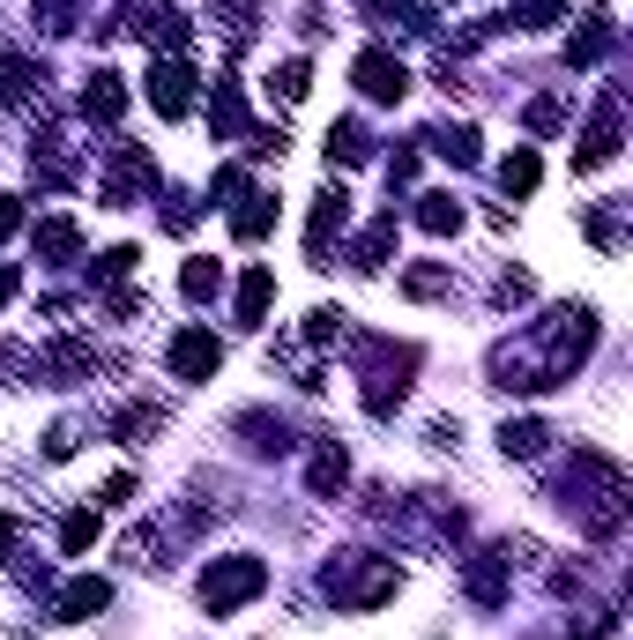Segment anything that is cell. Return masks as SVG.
I'll list each match as a JSON object with an SVG mask.
<instances>
[{"mask_svg":"<svg viewBox=\"0 0 633 640\" xmlns=\"http://www.w3.org/2000/svg\"><path fill=\"white\" fill-rule=\"evenodd\" d=\"M261 581H268V566H261V558H224V566L202 573V603H210V611H231V603L261 596Z\"/></svg>","mask_w":633,"mask_h":640,"instance_id":"obj_1","label":"cell"},{"mask_svg":"<svg viewBox=\"0 0 633 640\" xmlns=\"http://www.w3.org/2000/svg\"><path fill=\"white\" fill-rule=\"evenodd\" d=\"M358 89L380 97V105H395V97L410 89V68H403L395 52H366V60H358Z\"/></svg>","mask_w":633,"mask_h":640,"instance_id":"obj_2","label":"cell"},{"mask_svg":"<svg viewBox=\"0 0 633 640\" xmlns=\"http://www.w3.org/2000/svg\"><path fill=\"white\" fill-rule=\"evenodd\" d=\"M150 105H157L165 120H179V112L194 105V75H187L179 60H157V68H150Z\"/></svg>","mask_w":633,"mask_h":640,"instance_id":"obj_3","label":"cell"},{"mask_svg":"<svg viewBox=\"0 0 633 640\" xmlns=\"http://www.w3.org/2000/svg\"><path fill=\"white\" fill-rule=\"evenodd\" d=\"M171 373H179V381H210V373H216V336L187 328V336L171 342Z\"/></svg>","mask_w":633,"mask_h":640,"instance_id":"obj_4","label":"cell"},{"mask_svg":"<svg viewBox=\"0 0 633 640\" xmlns=\"http://www.w3.org/2000/svg\"><path fill=\"white\" fill-rule=\"evenodd\" d=\"M343 224H350V194L336 186V194H321V209H313V231H306V254H313V261H329V239H336Z\"/></svg>","mask_w":633,"mask_h":640,"instance_id":"obj_5","label":"cell"},{"mask_svg":"<svg viewBox=\"0 0 633 640\" xmlns=\"http://www.w3.org/2000/svg\"><path fill=\"white\" fill-rule=\"evenodd\" d=\"M611 149H619V105H604V112H596V128L582 134V149H574V165H582V171H596V165H604V157H611Z\"/></svg>","mask_w":633,"mask_h":640,"instance_id":"obj_6","label":"cell"},{"mask_svg":"<svg viewBox=\"0 0 633 640\" xmlns=\"http://www.w3.org/2000/svg\"><path fill=\"white\" fill-rule=\"evenodd\" d=\"M268 299H276V276H268V268H253L247 283H239V321H261V313H268Z\"/></svg>","mask_w":633,"mask_h":640,"instance_id":"obj_7","label":"cell"},{"mask_svg":"<svg viewBox=\"0 0 633 640\" xmlns=\"http://www.w3.org/2000/svg\"><path fill=\"white\" fill-rule=\"evenodd\" d=\"M83 112H89V120H120V75H89Z\"/></svg>","mask_w":633,"mask_h":640,"instance_id":"obj_8","label":"cell"},{"mask_svg":"<svg viewBox=\"0 0 633 640\" xmlns=\"http://www.w3.org/2000/svg\"><path fill=\"white\" fill-rule=\"evenodd\" d=\"M105 603H112L105 581H75V589L60 596V618H89V611H105Z\"/></svg>","mask_w":633,"mask_h":640,"instance_id":"obj_9","label":"cell"},{"mask_svg":"<svg viewBox=\"0 0 633 640\" xmlns=\"http://www.w3.org/2000/svg\"><path fill=\"white\" fill-rule=\"evenodd\" d=\"M537 171H545V165H537V149H514V157L500 165V186H506V194H529V186H537Z\"/></svg>","mask_w":633,"mask_h":640,"instance_id":"obj_10","label":"cell"},{"mask_svg":"<svg viewBox=\"0 0 633 640\" xmlns=\"http://www.w3.org/2000/svg\"><path fill=\"white\" fill-rule=\"evenodd\" d=\"M418 224H425V231H455V224H463V202H447V194H425Z\"/></svg>","mask_w":633,"mask_h":640,"instance_id":"obj_11","label":"cell"},{"mask_svg":"<svg viewBox=\"0 0 633 640\" xmlns=\"http://www.w3.org/2000/svg\"><path fill=\"white\" fill-rule=\"evenodd\" d=\"M343 476H350L343 447H321V462H313V492H343Z\"/></svg>","mask_w":633,"mask_h":640,"instance_id":"obj_12","label":"cell"},{"mask_svg":"<svg viewBox=\"0 0 633 640\" xmlns=\"http://www.w3.org/2000/svg\"><path fill=\"white\" fill-rule=\"evenodd\" d=\"M268 224H276V209H268V194H253V209H239V216H231V231H239V239H261Z\"/></svg>","mask_w":633,"mask_h":640,"instance_id":"obj_13","label":"cell"},{"mask_svg":"<svg viewBox=\"0 0 633 640\" xmlns=\"http://www.w3.org/2000/svg\"><path fill=\"white\" fill-rule=\"evenodd\" d=\"M276 97H284V105H298V97H306V60H284V68H276Z\"/></svg>","mask_w":633,"mask_h":640,"instance_id":"obj_14","label":"cell"},{"mask_svg":"<svg viewBox=\"0 0 633 640\" xmlns=\"http://www.w3.org/2000/svg\"><path fill=\"white\" fill-rule=\"evenodd\" d=\"M23 89H31V68L23 60H0V105H15Z\"/></svg>","mask_w":633,"mask_h":640,"instance_id":"obj_15","label":"cell"},{"mask_svg":"<svg viewBox=\"0 0 633 640\" xmlns=\"http://www.w3.org/2000/svg\"><path fill=\"white\" fill-rule=\"evenodd\" d=\"M89 536H97V514H68V529H60V544H68V552H83Z\"/></svg>","mask_w":633,"mask_h":640,"instance_id":"obj_16","label":"cell"},{"mask_svg":"<svg viewBox=\"0 0 633 640\" xmlns=\"http://www.w3.org/2000/svg\"><path fill=\"white\" fill-rule=\"evenodd\" d=\"M545 447V425H506V455H537Z\"/></svg>","mask_w":633,"mask_h":640,"instance_id":"obj_17","label":"cell"},{"mask_svg":"<svg viewBox=\"0 0 633 640\" xmlns=\"http://www.w3.org/2000/svg\"><path fill=\"white\" fill-rule=\"evenodd\" d=\"M306 336H313V342H336V336H343V313H329V305H321V313L306 321Z\"/></svg>","mask_w":633,"mask_h":640,"instance_id":"obj_18","label":"cell"},{"mask_svg":"<svg viewBox=\"0 0 633 640\" xmlns=\"http://www.w3.org/2000/svg\"><path fill=\"white\" fill-rule=\"evenodd\" d=\"M216 291V268L210 261H194V268H187V299H210Z\"/></svg>","mask_w":633,"mask_h":640,"instance_id":"obj_19","label":"cell"},{"mask_svg":"<svg viewBox=\"0 0 633 640\" xmlns=\"http://www.w3.org/2000/svg\"><path fill=\"white\" fill-rule=\"evenodd\" d=\"M15 224H23V209H15V202H0V239H8Z\"/></svg>","mask_w":633,"mask_h":640,"instance_id":"obj_20","label":"cell"},{"mask_svg":"<svg viewBox=\"0 0 633 640\" xmlns=\"http://www.w3.org/2000/svg\"><path fill=\"white\" fill-rule=\"evenodd\" d=\"M8 299H15V276H8V268H0V305H8Z\"/></svg>","mask_w":633,"mask_h":640,"instance_id":"obj_21","label":"cell"}]
</instances>
